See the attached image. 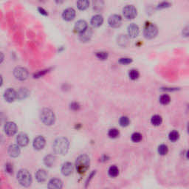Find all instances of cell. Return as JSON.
Listing matches in <instances>:
<instances>
[{
  "instance_id": "39",
  "label": "cell",
  "mask_w": 189,
  "mask_h": 189,
  "mask_svg": "<svg viewBox=\"0 0 189 189\" xmlns=\"http://www.w3.org/2000/svg\"><path fill=\"white\" fill-rule=\"evenodd\" d=\"M170 5H171V4H170L169 2H161V3L159 4L158 5H157V8H158V9L165 8H168V7H169Z\"/></svg>"
},
{
  "instance_id": "1",
  "label": "cell",
  "mask_w": 189,
  "mask_h": 189,
  "mask_svg": "<svg viewBox=\"0 0 189 189\" xmlns=\"http://www.w3.org/2000/svg\"><path fill=\"white\" fill-rule=\"evenodd\" d=\"M70 146V142L68 139L64 137H58L54 140L52 144V149L57 155H64L67 153Z\"/></svg>"
},
{
  "instance_id": "5",
  "label": "cell",
  "mask_w": 189,
  "mask_h": 189,
  "mask_svg": "<svg viewBox=\"0 0 189 189\" xmlns=\"http://www.w3.org/2000/svg\"><path fill=\"white\" fill-rule=\"evenodd\" d=\"M157 33H158V29L156 25L154 24H149V25H147L144 29L143 35L146 39H152L157 35Z\"/></svg>"
},
{
  "instance_id": "35",
  "label": "cell",
  "mask_w": 189,
  "mask_h": 189,
  "mask_svg": "<svg viewBox=\"0 0 189 189\" xmlns=\"http://www.w3.org/2000/svg\"><path fill=\"white\" fill-rule=\"evenodd\" d=\"M96 56L97 58H98L101 60H106L108 58V53L106 52L101 51V52H96Z\"/></svg>"
},
{
  "instance_id": "45",
  "label": "cell",
  "mask_w": 189,
  "mask_h": 189,
  "mask_svg": "<svg viewBox=\"0 0 189 189\" xmlns=\"http://www.w3.org/2000/svg\"><path fill=\"white\" fill-rule=\"evenodd\" d=\"M39 11H40V13H42V14H44V15H47V12H46V10H44V9L41 8H39Z\"/></svg>"
},
{
  "instance_id": "14",
  "label": "cell",
  "mask_w": 189,
  "mask_h": 189,
  "mask_svg": "<svg viewBox=\"0 0 189 189\" xmlns=\"http://www.w3.org/2000/svg\"><path fill=\"white\" fill-rule=\"evenodd\" d=\"M20 152H21V150H20L19 146L17 144H12L8 147V153L9 156L13 158L19 156Z\"/></svg>"
},
{
  "instance_id": "18",
  "label": "cell",
  "mask_w": 189,
  "mask_h": 189,
  "mask_svg": "<svg viewBox=\"0 0 189 189\" xmlns=\"http://www.w3.org/2000/svg\"><path fill=\"white\" fill-rule=\"evenodd\" d=\"M127 31L128 34L131 38H135L138 36L140 30H139V27L136 24L132 23L128 26Z\"/></svg>"
},
{
  "instance_id": "26",
  "label": "cell",
  "mask_w": 189,
  "mask_h": 189,
  "mask_svg": "<svg viewBox=\"0 0 189 189\" xmlns=\"http://www.w3.org/2000/svg\"><path fill=\"white\" fill-rule=\"evenodd\" d=\"M151 122L153 124L154 126H160V124L163 122V118H162L161 116L158 115H155L152 116V119H151Z\"/></svg>"
},
{
  "instance_id": "41",
  "label": "cell",
  "mask_w": 189,
  "mask_h": 189,
  "mask_svg": "<svg viewBox=\"0 0 189 189\" xmlns=\"http://www.w3.org/2000/svg\"><path fill=\"white\" fill-rule=\"evenodd\" d=\"M94 175H95V171H93L92 172L91 174H90V176L88 177V178H87V179H86V186H87L89 184H90V181H91V179H92L93 177H94Z\"/></svg>"
},
{
  "instance_id": "15",
  "label": "cell",
  "mask_w": 189,
  "mask_h": 189,
  "mask_svg": "<svg viewBox=\"0 0 189 189\" xmlns=\"http://www.w3.org/2000/svg\"><path fill=\"white\" fill-rule=\"evenodd\" d=\"M73 171V165L70 162H66L61 166V173L64 176H70Z\"/></svg>"
},
{
  "instance_id": "23",
  "label": "cell",
  "mask_w": 189,
  "mask_h": 189,
  "mask_svg": "<svg viewBox=\"0 0 189 189\" xmlns=\"http://www.w3.org/2000/svg\"><path fill=\"white\" fill-rule=\"evenodd\" d=\"M117 41L118 45H120L121 47H126V46L129 44V42L128 36H126V35H124V34L119 35L117 39Z\"/></svg>"
},
{
  "instance_id": "37",
  "label": "cell",
  "mask_w": 189,
  "mask_h": 189,
  "mask_svg": "<svg viewBox=\"0 0 189 189\" xmlns=\"http://www.w3.org/2000/svg\"><path fill=\"white\" fill-rule=\"evenodd\" d=\"M93 5H94V10H101L102 8H103V2H93Z\"/></svg>"
},
{
  "instance_id": "17",
  "label": "cell",
  "mask_w": 189,
  "mask_h": 189,
  "mask_svg": "<svg viewBox=\"0 0 189 189\" xmlns=\"http://www.w3.org/2000/svg\"><path fill=\"white\" fill-rule=\"evenodd\" d=\"M92 36V30L90 28H87L83 32L79 35V39L83 42H86L90 41Z\"/></svg>"
},
{
  "instance_id": "7",
  "label": "cell",
  "mask_w": 189,
  "mask_h": 189,
  "mask_svg": "<svg viewBox=\"0 0 189 189\" xmlns=\"http://www.w3.org/2000/svg\"><path fill=\"white\" fill-rule=\"evenodd\" d=\"M123 16L126 19H134L137 16V9L134 5H126L124 7L123 10Z\"/></svg>"
},
{
  "instance_id": "21",
  "label": "cell",
  "mask_w": 189,
  "mask_h": 189,
  "mask_svg": "<svg viewBox=\"0 0 189 189\" xmlns=\"http://www.w3.org/2000/svg\"><path fill=\"white\" fill-rule=\"evenodd\" d=\"M87 28L88 27H87V23H86V21H84V20H79V21H78L75 24L74 30L77 33H81Z\"/></svg>"
},
{
  "instance_id": "28",
  "label": "cell",
  "mask_w": 189,
  "mask_h": 189,
  "mask_svg": "<svg viewBox=\"0 0 189 189\" xmlns=\"http://www.w3.org/2000/svg\"><path fill=\"white\" fill-rule=\"evenodd\" d=\"M119 123L121 126L126 127V126H128L129 125L130 121H129V118L128 117H126V116H123V117H121V118H120Z\"/></svg>"
},
{
  "instance_id": "22",
  "label": "cell",
  "mask_w": 189,
  "mask_h": 189,
  "mask_svg": "<svg viewBox=\"0 0 189 189\" xmlns=\"http://www.w3.org/2000/svg\"><path fill=\"white\" fill-rule=\"evenodd\" d=\"M91 25L92 26L94 27V28H98V27L101 26L103 22V18L101 15L97 14L93 16L92 18L91 19Z\"/></svg>"
},
{
  "instance_id": "40",
  "label": "cell",
  "mask_w": 189,
  "mask_h": 189,
  "mask_svg": "<svg viewBox=\"0 0 189 189\" xmlns=\"http://www.w3.org/2000/svg\"><path fill=\"white\" fill-rule=\"evenodd\" d=\"M79 108H80V105L78 104V103H76V102H73V103H72L71 104H70V109H72V110H78L79 109Z\"/></svg>"
},
{
  "instance_id": "29",
  "label": "cell",
  "mask_w": 189,
  "mask_h": 189,
  "mask_svg": "<svg viewBox=\"0 0 189 189\" xmlns=\"http://www.w3.org/2000/svg\"><path fill=\"white\" fill-rule=\"evenodd\" d=\"M179 132H177V131H172L169 133V135H168V138L171 141L175 142L179 139Z\"/></svg>"
},
{
  "instance_id": "44",
  "label": "cell",
  "mask_w": 189,
  "mask_h": 189,
  "mask_svg": "<svg viewBox=\"0 0 189 189\" xmlns=\"http://www.w3.org/2000/svg\"><path fill=\"white\" fill-rule=\"evenodd\" d=\"M4 58H5V56H4L3 52H0V64H1V63H2V62L3 61Z\"/></svg>"
},
{
  "instance_id": "33",
  "label": "cell",
  "mask_w": 189,
  "mask_h": 189,
  "mask_svg": "<svg viewBox=\"0 0 189 189\" xmlns=\"http://www.w3.org/2000/svg\"><path fill=\"white\" fill-rule=\"evenodd\" d=\"M168 152V146L165 144H162L158 147V153L160 155H166Z\"/></svg>"
},
{
  "instance_id": "12",
  "label": "cell",
  "mask_w": 189,
  "mask_h": 189,
  "mask_svg": "<svg viewBox=\"0 0 189 189\" xmlns=\"http://www.w3.org/2000/svg\"><path fill=\"white\" fill-rule=\"evenodd\" d=\"M17 143L19 146H26L29 143L28 136L25 133H19L17 137Z\"/></svg>"
},
{
  "instance_id": "31",
  "label": "cell",
  "mask_w": 189,
  "mask_h": 189,
  "mask_svg": "<svg viewBox=\"0 0 189 189\" xmlns=\"http://www.w3.org/2000/svg\"><path fill=\"white\" fill-rule=\"evenodd\" d=\"M170 101H171V98H170L169 95L168 94H163L161 95L160 98V102L163 105H167L170 103Z\"/></svg>"
},
{
  "instance_id": "10",
  "label": "cell",
  "mask_w": 189,
  "mask_h": 189,
  "mask_svg": "<svg viewBox=\"0 0 189 189\" xmlns=\"http://www.w3.org/2000/svg\"><path fill=\"white\" fill-rule=\"evenodd\" d=\"M4 98L8 102H13L17 98V92L13 88L7 89L4 92Z\"/></svg>"
},
{
  "instance_id": "6",
  "label": "cell",
  "mask_w": 189,
  "mask_h": 189,
  "mask_svg": "<svg viewBox=\"0 0 189 189\" xmlns=\"http://www.w3.org/2000/svg\"><path fill=\"white\" fill-rule=\"evenodd\" d=\"M13 75L18 80L25 81L29 76V72L26 68L17 67L13 70Z\"/></svg>"
},
{
  "instance_id": "24",
  "label": "cell",
  "mask_w": 189,
  "mask_h": 189,
  "mask_svg": "<svg viewBox=\"0 0 189 189\" xmlns=\"http://www.w3.org/2000/svg\"><path fill=\"white\" fill-rule=\"evenodd\" d=\"M29 95V90L25 87H21L17 92V99H24Z\"/></svg>"
},
{
  "instance_id": "9",
  "label": "cell",
  "mask_w": 189,
  "mask_h": 189,
  "mask_svg": "<svg viewBox=\"0 0 189 189\" xmlns=\"http://www.w3.org/2000/svg\"><path fill=\"white\" fill-rule=\"evenodd\" d=\"M121 22H122V18L120 15L117 14L112 15L108 19V23H109V26L113 28H118L121 26Z\"/></svg>"
},
{
  "instance_id": "43",
  "label": "cell",
  "mask_w": 189,
  "mask_h": 189,
  "mask_svg": "<svg viewBox=\"0 0 189 189\" xmlns=\"http://www.w3.org/2000/svg\"><path fill=\"white\" fill-rule=\"evenodd\" d=\"M4 121H5V115L2 112H0V125L4 122Z\"/></svg>"
},
{
  "instance_id": "38",
  "label": "cell",
  "mask_w": 189,
  "mask_h": 189,
  "mask_svg": "<svg viewBox=\"0 0 189 189\" xmlns=\"http://www.w3.org/2000/svg\"><path fill=\"white\" fill-rule=\"evenodd\" d=\"M5 171H6L7 173H8V174H12L13 171V165L10 163H6V164H5Z\"/></svg>"
},
{
  "instance_id": "42",
  "label": "cell",
  "mask_w": 189,
  "mask_h": 189,
  "mask_svg": "<svg viewBox=\"0 0 189 189\" xmlns=\"http://www.w3.org/2000/svg\"><path fill=\"white\" fill-rule=\"evenodd\" d=\"M47 72H48V70H42V71H40V72H38V73L35 74V75H34L35 78H39V77L42 76V75H44V74H45Z\"/></svg>"
},
{
  "instance_id": "36",
  "label": "cell",
  "mask_w": 189,
  "mask_h": 189,
  "mask_svg": "<svg viewBox=\"0 0 189 189\" xmlns=\"http://www.w3.org/2000/svg\"><path fill=\"white\" fill-rule=\"evenodd\" d=\"M132 62V59L130 58H121L119 59V63L122 64H129Z\"/></svg>"
},
{
  "instance_id": "27",
  "label": "cell",
  "mask_w": 189,
  "mask_h": 189,
  "mask_svg": "<svg viewBox=\"0 0 189 189\" xmlns=\"http://www.w3.org/2000/svg\"><path fill=\"white\" fill-rule=\"evenodd\" d=\"M108 174L112 177H115L119 174V169H118V168L116 166H111L109 168Z\"/></svg>"
},
{
  "instance_id": "46",
  "label": "cell",
  "mask_w": 189,
  "mask_h": 189,
  "mask_svg": "<svg viewBox=\"0 0 189 189\" xmlns=\"http://www.w3.org/2000/svg\"><path fill=\"white\" fill-rule=\"evenodd\" d=\"M2 83H3V78H2V75H0V86H2Z\"/></svg>"
},
{
  "instance_id": "30",
  "label": "cell",
  "mask_w": 189,
  "mask_h": 189,
  "mask_svg": "<svg viewBox=\"0 0 189 189\" xmlns=\"http://www.w3.org/2000/svg\"><path fill=\"white\" fill-rule=\"evenodd\" d=\"M119 135H120V132L117 130V129H109V132H108V135H109V137H110V138H112V139L117 138V137L119 136Z\"/></svg>"
},
{
  "instance_id": "2",
  "label": "cell",
  "mask_w": 189,
  "mask_h": 189,
  "mask_svg": "<svg viewBox=\"0 0 189 189\" xmlns=\"http://www.w3.org/2000/svg\"><path fill=\"white\" fill-rule=\"evenodd\" d=\"M90 160L87 155H81L75 161V168L79 175H83L90 167Z\"/></svg>"
},
{
  "instance_id": "25",
  "label": "cell",
  "mask_w": 189,
  "mask_h": 189,
  "mask_svg": "<svg viewBox=\"0 0 189 189\" xmlns=\"http://www.w3.org/2000/svg\"><path fill=\"white\" fill-rule=\"evenodd\" d=\"M76 4L78 9L83 10H86V9L88 8L89 5H90V2H89V1H86V0H80V1H78Z\"/></svg>"
},
{
  "instance_id": "3",
  "label": "cell",
  "mask_w": 189,
  "mask_h": 189,
  "mask_svg": "<svg viewBox=\"0 0 189 189\" xmlns=\"http://www.w3.org/2000/svg\"><path fill=\"white\" fill-rule=\"evenodd\" d=\"M17 179L19 185L25 188H28L31 186L33 179L31 174L28 170L22 168L18 171L17 175Z\"/></svg>"
},
{
  "instance_id": "20",
  "label": "cell",
  "mask_w": 189,
  "mask_h": 189,
  "mask_svg": "<svg viewBox=\"0 0 189 189\" xmlns=\"http://www.w3.org/2000/svg\"><path fill=\"white\" fill-rule=\"evenodd\" d=\"M47 172L44 169H39L36 173V179L38 183H44L47 180Z\"/></svg>"
},
{
  "instance_id": "8",
  "label": "cell",
  "mask_w": 189,
  "mask_h": 189,
  "mask_svg": "<svg viewBox=\"0 0 189 189\" xmlns=\"http://www.w3.org/2000/svg\"><path fill=\"white\" fill-rule=\"evenodd\" d=\"M4 130L8 136H13L17 132L18 128H17V124L14 122L8 121V122L5 123L4 126Z\"/></svg>"
},
{
  "instance_id": "11",
  "label": "cell",
  "mask_w": 189,
  "mask_h": 189,
  "mask_svg": "<svg viewBox=\"0 0 189 189\" xmlns=\"http://www.w3.org/2000/svg\"><path fill=\"white\" fill-rule=\"evenodd\" d=\"M46 144V140L44 137L41 135L37 136L36 138L33 140V146L36 150L40 151L44 148Z\"/></svg>"
},
{
  "instance_id": "13",
  "label": "cell",
  "mask_w": 189,
  "mask_h": 189,
  "mask_svg": "<svg viewBox=\"0 0 189 189\" xmlns=\"http://www.w3.org/2000/svg\"><path fill=\"white\" fill-rule=\"evenodd\" d=\"M47 187H48V189H62L63 183L60 179L52 178L49 181Z\"/></svg>"
},
{
  "instance_id": "32",
  "label": "cell",
  "mask_w": 189,
  "mask_h": 189,
  "mask_svg": "<svg viewBox=\"0 0 189 189\" xmlns=\"http://www.w3.org/2000/svg\"><path fill=\"white\" fill-rule=\"evenodd\" d=\"M142 135L139 132H135L132 135V140L135 143H139L142 140Z\"/></svg>"
},
{
  "instance_id": "16",
  "label": "cell",
  "mask_w": 189,
  "mask_h": 189,
  "mask_svg": "<svg viewBox=\"0 0 189 189\" xmlns=\"http://www.w3.org/2000/svg\"><path fill=\"white\" fill-rule=\"evenodd\" d=\"M75 17V10L72 8H68L65 9L62 13V17L66 21H71Z\"/></svg>"
},
{
  "instance_id": "34",
  "label": "cell",
  "mask_w": 189,
  "mask_h": 189,
  "mask_svg": "<svg viewBox=\"0 0 189 189\" xmlns=\"http://www.w3.org/2000/svg\"><path fill=\"white\" fill-rule=\"evenodd\" d=\"M129 75V78H130L132 80H136V79H137V78H139V76H140V73H139L138 70H130Z\"/></svg>"
},
{
  "instance_id": "4",
  "label": "cell",
  "mask_w": 189,
  "mask_h": 189,
  "mask_svg": "<svg viewBox=\"0 0 189 189\" xmlns=\"http://www.w3.org/2000/svg\"><path fill=\"white\" fill-rule=\"evenodd\" d=\"M40 118L44 125L51 126L56 121V115L49 108H44L40 113Z\"/></svg>"
},
{
  "instance_id": "19",
  "label": "cell",
  "mask_w": 189,
  "mask_h": 189,
  "mask_svg": "<svg viewBox=\"0 0 189 189\" xmlns=\"http://www.w3.org/2000/svg\"><path fill=\"white\" fill-rule=\"evenodd\" d=\"M56 163V157L53 155H48L44 157V164L48 168H52Z\"/></svg>"
}]
</instances>
